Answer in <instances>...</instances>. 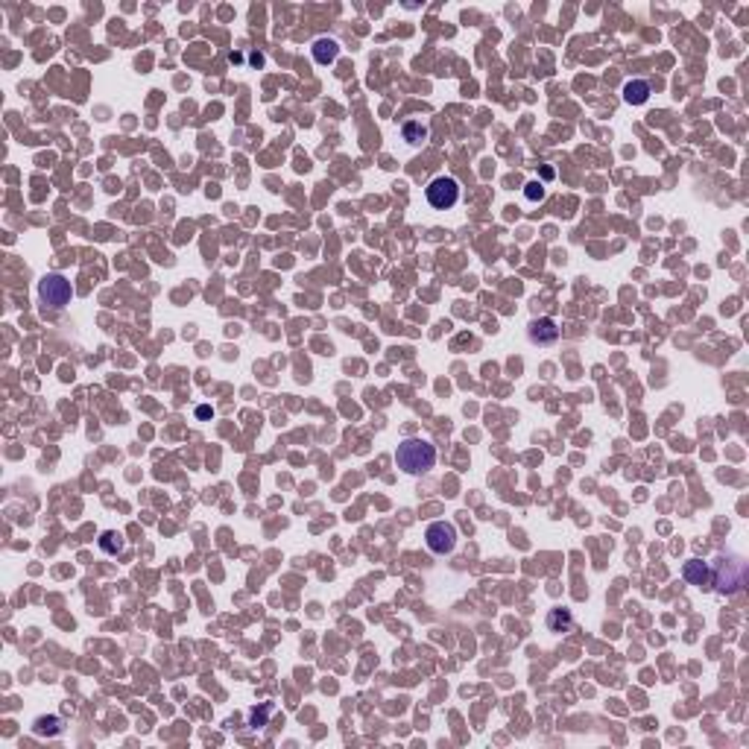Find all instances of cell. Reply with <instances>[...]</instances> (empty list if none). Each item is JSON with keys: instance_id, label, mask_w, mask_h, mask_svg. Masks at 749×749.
Masks as SVG:
<instances>
[{"instance_id": "6da1fadb", "label": "cell", "mask_w": 749, "mask_h": 749, "mask_svg": "<svg viewBox=\"0 0 749 749\" xmlns=\"http://www.w3.org/2000/svg\"><path fill=\"white\" fill-rule=\"evenodd\" d=\"M395 463L407 475H427L436 465V448L427 439H404L395 451Z\"/></svg>"}, {"instance_id": "7a4b0ae2", "label": "cell", "mask_w": 749, "mask_h": 749, "mask_svg": "<svg viewBox=\"0 0 749 749\" xmlns=\"http://www.w3.org/2000/svg\"><path fill=\"white\" fill-rule=\"evenodd\" d=\"M712 586L720 594H738L746 586V562L732 553L717 556L712 562Z\"/></svg>"}, {"instance_id": "3957f363", "label": "cell", "mask_w": 749, "mask_h": 749, "mask_svg": "<svg viewBox=\"0 0 749 749\" xmlns=\"http://www.w3.org/2000/svg\"><path fill=\"white\" fill-rule=\"evenodd\" d=\"M38 296H41V302H45L47 308H65L71 305V298H74V287L65 275H59V272H47L45 278L38 281Z\"/></svg>"}, {"instance_id": "277c9868", "label": "cell", "mask_w": 749, "mask_h": 749, "mask_svg": "<svg viewBox=\"0 0 749 749\" xmlns=\"http://www.w3.org/2000/svg\"><path fill=\"white\" fill-rule=\"evenodd\" d=\"M424 197H427V202H431L434 208L448 211V208H454L460 202V182L451 179V176H436L431 185H427Z\"/></svg>"}, {"instance_id": "5b68a950", "label": "cell", "mask_w": 749, "mask_h": 749, "mask_svg": "<svg viewBox=\"0 0 749 749\" xmlns=\"http://www.w3.org/2000/svg\"><path fill=\"white\" fill-rule=\"evenodd\" d=\"M424 542L427 547H431L434 553L445 556V553H451L457 547V527L454 524H448V521H434V524H427L424 530Z\"/></svg>"}, {"instance_id": "8992f818", "label": "cell", "mask_w": 749, "mask_h": 749, "mask_svg": "<svg viewBox=\"0 0 749 749\" xmlns=\"http://www.w3.org/2000/svg\"><path fill=\"white\" fill-rule=\"evenodd\" d=\"M527 334H530V342H536V346H553V342L559 339V325H556L550 316L533 319Z\"/></svg>"}, {"instance_id": "52a82bcc", "label": "cell", "mask_w": 749, "mask_h": 749, "mask_svg": "<svg viewBox=\"0 0 749 749\" xmlns=\"http://www.w3.org/2000/svg\"><path fill=\"white\" fill-rule=\"evenodd\" d=\"M682 576L691 586H699V588L712 586V568H709V562H702V559H688V562H685Z\"/></svg>"}, {"instance_id": "ba28073f", "label": "cell", "mask_w": 749, "mask_h": 749, "mask_svg": "<svg viewBox=\"0 0 749 749\" xmlns=\"http://www.w3.org/2000/svg\"><path fill=\"white\" fill-rule=\"evenodd\" d=\"M624 100L629 105H644L650 100V82H644V79H629L624 85Z\"/></svg>"}, {"instance_id": "9c48e42d", "label": "cell", "mask_w": 749, "mask_h": 749, "mask_svg": "<svg viewBox=\"0 0 749 749\" xmlns=\"http://www.w3.org/2000/svg\"><path fill=\"white\" fill-rule=\"evenodd\" d=\"M339 56V45L334 38H316L313 41V59L319 65H331V62Z\"/></svg>"}, {"instance_id": "30bf717a", "label": "cell", "mask_w": 749, "mask_h": 749, "mask_svg": "<svg viewBox=\"0 0 749 749\" xmlns=\"http://www.w3.org/2000/svg\"><path fill=\"white\" fill-rule=\"evenodd\" d=\"M571 624H574V617H571L568 609H553L547 615V629L550 632H565V629H571Z\"/></svg>"}, {"instance_id": "8fae6325", "label": "cell", "mask_w": 749, "mask_h": 749, "mask_svg": "<svg viewBox=\"0 0 749 749\" xmlns=\"http://www.w3.org/2000/svg\"><path fill=\"white\" fill-rule=\"evenodd\" d=\"M100 550H105V553H112V556H115V553L123 550V539L117 536L115 530H105L103 536H100Z\"/></svg>"}, {"instance_id": "7c38bea8", "label": "cell", "mask_w": 749, "mask_h": 749, "mask_svg": "<svg viewBox=\"0 0 749 749\" xmlns=\"http://www.w3.org/2000/svg\"><path fill=\"white\" fill-rule=\"evenodd\" d=\"M62 720L59 717H38L35 720V735H59Z\"/></svg>"}, {"instance_id": "4fadbf2b", "label": "cell", "mask_w": 749, "mask_h": 749, "mask_svg": "<svg viewBox=\"0 0 749 749\" xmlns=\"http://www.w3.org/2000/svg\"><path fill=\"white\" fill-rule=\"evenodd\" d=\"M424 138H427V129L422 123H416V120L404 123V141H407V144H422Z\"/></svg>"}, {"instance_id": "5bb4252c", "label": "cell", "mask_w": 749, "mask_h": 749, "mask_svg": "<svg viewBox=\"0 0 749 749\" xmlns=\"http://www.w3.org/2000/svg\"><path fill=\"white\" fill-rule=\"evenodd\" d=\"M524 197H527L530 202H542V199H545V185H542V182H530L527 190H524Z\"/></svg>"}]
</instances>
